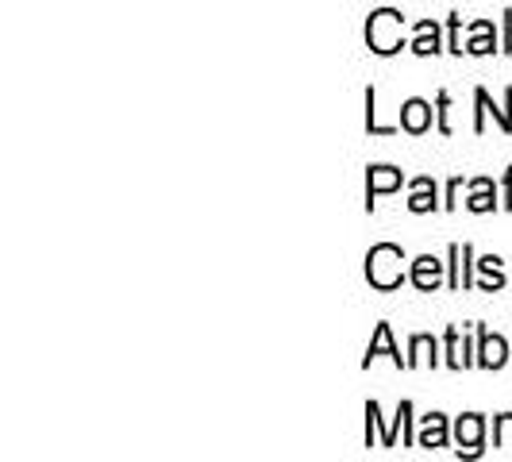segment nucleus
<instances>
[{"mask_svg":"<svg viewBox=\"0 0 512 462\" xmlns=\"http://www.w3.org/2000/svg\"><path fill=\"white\" fill-rule=\"evenodd\" d=\"M401 247H393V243H382V247H374L370 255H366V278L370 285H378V289H393V285H401Z\"/></svg>","mask_w":512,"mask_h":462,"instance_id":"obj_1","label":"nucleus"},{"mask_svg":"<svg viewBox=\"0 0 512 462\" xmlns=\"http://www.w3.org/2000/svg\"><path fill=\"white\" fill-rule=\"evenodd\" d=\"M366 43H370L378 54L401 51V16H397L393 8L374 12V16H370V24H366Z\"/></svg>","mask_w":512,"mask_h":462,"instance_id":"obj_2","label":"nucleus"},{"mask_svg":"<svg viewBox=\"0 0 512 462\" xmlns=\"http://www.w3.org/2000/svg\"><path fill=\"white\" fill-rule=\"evenodd\" d=\"M412 282H416V289H436L439 285V262L432 255H424V258H416L412 262Z\"/></svg>","mask_w":512,"mask_h":462,"instance_id":"obj_3","label":"nucleus"},{"mask_svg":"<svg viewBox=\"0 0 512 462\" xmlns=\"http://www.w3.org/2000/svg\"><path fill=\"white\" fill-rule=\"evenodd\" d=\"M397 185H401V170L374 166V170H370V185H366V193H370V205H374V197H378V193H389V189H397Z\"/></svg>","mask_w":512,"mask_h":462,"instance_id":"obj_4","label":"nucleus"},{"mask_svg":"<svg viewBox=\"0 0 512 462\" xmlns=\"http://www.w3.org/2000/svg\"><path fill=\"white\" fill-rule=\"evenodd\" d=\"M401 124L420 135V131L432 124V108H428L424 101H409L405 108H401Z\"/></svg>","mask_w":512,"mask_h":462,"instance_id":"obj_5","label":"nucleus"},{"mask_svg":"<svg viewBox=\"0 0 512 462\" xmlns=\"http://www.w3.org/2000/svg\"><path fill=\"white\" fill-rule=\"evenodd\" d=\"M378 355H389V359L401 366V351L393 347V335H389V324H378V335H374V343H370V351H366V366L370 359H378Z\"/></svg>","mask_w":512,"mask_h":462,"instance_id":"obj_6","label":"nucleus"},{"mask_svg":"<svg viewBox=\"0 0 512 462\" xmlns=\"http://www.w3.org/2000/svg\"><path fill=\"white\" fill-rule=\"evenodd\" d=\"M505 339L501 335H482V366H489V370H497L501 362H505Z\"/></svg>","mask_w":512,"mask_h":462,"instance_id":"obj_7","label":"nucleus"},{"mask_svg":"<svg viewBox=\"0 0 512 462\" xmlns=\"http://www.w3.org/2000/svg\"><path fill=\"white\" fill-rule=\"evenodd\" d=\"M447 443V424H443V416H428L424 420V432H420V447H443Z\"/></svg>","mask_w":512,"mask_h":462,"instance_id":"obj_8","label":"nucleus"},{"mask_svg":"<svg viewBox=\"0 0 512 462\" xmlns=\"http://www.w3.org/2000/svg\"><path fill=\"white\" fill-rule=\"evenodd\" d=\"M459 443H466V451L474 455L482 443V416H462L459 420Z\"/></svg>","mask_w":512,"mask_h":462,"instance_id":"obj_9","label":"nucleus"},{"mask_svg":"<svg viewBox=\"0 0 512 462\" xmlns=\"http://www.w3.org/2000/svg\"><path fill=\"white\" fill-rule=\"evenodd\" d=\"M409 208L412 212H428V208H436V185H432L428 178L416 181V193H412Z\"/></svg>","mask_w":512,"mask_h":462,"instance_id":"obj_10","label":"nucleus"},{"mask_svg":"<svg viewBox=\"0 0 512 462\" xmlns=\"http://www.w3.org/2000/svg\"><path fill=\"white\" fill-rule=\"evenodd\" d=\"M416 31H420V35H416L412 51H416V54H436L439 51V31H436V24H420Z\"/></svg>","mask_w":512,"mask_h":462,"instance_id":"obj_11","label":"nucleus"},{"mask_svg":"<svg viewBox=\"0 0 512 462\" xmlns=\"http://www.w3.org/2000/svg\"><path fill=\"white\" fill-rule=\"evenodd\" d=\"M470 208H474V212H489V208H493V193H489V181H478V185H474Z\"/></svg>","mask_w":512,"mask_h":462,"instance_id":"obj_12","label":"nucleus"},{"mask_svg":"<svg viewBox=\"0 0 512 462\" xmlns=\"http://www.w3.org/2000/svg\"><path fill=\"white\" fill-rule=\"evenodd\" d=\"M489 31H493L489 24L474 27V43H470V51H474V54H489V51H493V39H489Z\"/></svg>","mask_w":512,"mask_h":462,"instance_id":"obj_13","label":"nucleus"},{"mask_svg":"<svg viewBox=\"0 0 512 462\" xmlns=\"http://www.w3.org/2000/svg\"><path fill=\"white\" fill-rule=\"evenodd\" d=\"M447 347H451V366H466V355L459 347V332H447Z\"/></svg>","mask_w":512,"mask_h":462,"instance_id":"obj_14","label":"nucleus"},{"mask_svg":"<svg viewBox=\"0 0 512 462\" xmlns=\"http://www.w3.org/2000/svg\"><path fill=\"white\" fill-rule=\"evenodd\" d=\"M497 439H501V447H512V416H501V424H497Z\"/></svg>","mask_w":512,"mask_h":462,"instance_id":"obj_15","label":"nucleus"}]
</instances>
